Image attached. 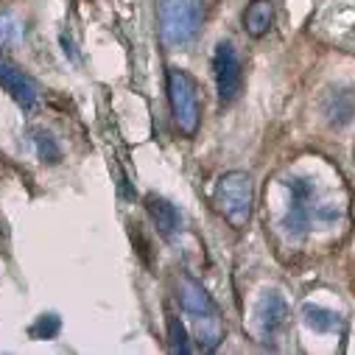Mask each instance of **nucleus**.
<instances>
[{"instance_id":"39448f33","label":"nucleus","mask_w":355,"mask_h":355,"mask_svg":"<svg viewBox=\"0 0 355 355\" xmlns=\"http://www.w3.org/2000/svg\"><path fill=\"white\" fill-rule=\"evenodd\" d=\"M288 322V302L277 291H266L254 305V333L269 341L275 338Z\"/></svg>"},{"instance_id":"7ed1b4c3","label":"nucleus","mask_w":355,"mask_h":355,"mask_svg":"<svg viewBox=\"0 0 355 355\" xmlns=\"http://www.w3.org/2000/svg\"><path fill=\"white\" fill-rule=\"evenodd\" d=\"M202 28V0H159V34L165 45L182 48Z\"/></svg>"},{"instance_id":"4468645a","label":"nucleus","mask_w":355,"mask_h":355,"mask_svg":"<svg viewBox=\"0 0 355 355\" xmlns=\"http://www.w3.org/2000/svg\"><path fill=\"white\" fill-rule=\"evenodd\" d=\"M34 143H37V154H40L42 162L56 165V162L62 159V148H59V143L53 140L51 132H37V135H34Z\"/></svg>"},{"instance_id":"1a4fd4ad","label":"nucleus","mask_w":355,"mask_h":355,"mask_svg":"<svg viewBox=\"0 0 355 355\" xmlns=\"http://www.w3.org/2000/svg\"><path fill=\"white\" fill-rule=\"evenodd\" d=\"M146 210H148V216H151V221H154V227L162 238H171L176 230H180V210H176L168 199H162L157 193H148L146 196Z\"/></svg>"},{"instance_id":"20e7f679","label":"nucleus","mask_w":355,"mask_h":355,"mask_svg":"<svg viewBox=\"0 0 355 355\" xmlns=\"http://www.w3.org/2000/svg\"><path fill=\"white\" fill-rule=\"evenodd\" d=\"M213 73H216V87L221 104H230L241 96L243 90V64L232 48V42H218L213 53Z\"/></svg>"},{"instance_id":"9b49d317","label":"nucleus","mask_w":355,"mask_h":355,"mask_svg":"<svg viewBox=\"0 0 355 355\" xmlns=\"http://www.w3.org/2000/svg\"><path fill=\"white\" fill-rule=\"evenodd\" d=\"M196 336H199V344H202V349H216V347H218V341L224 338V330H221L218 313L196 319Z\"/></svg>"},{"instance_id":"423d86ee","label":"nucleus","mask_w":355,"mask_h":355,"mask_svg":"<svg viewBox=\"0 0 355 355\" xmlns=\"http://www.w3.org/2000/svg\"><path fill=\"white\" fill-rule=\"evenodd\" d=\"M0 87L23 107V110H34L40 101V90L31 81V76H26L17 64H12L6 56H0Z\"/></svg>"},{"instance_id":"0eeeda50","label":"nucleus","mask_w":355,"mask_h":355,"mask_svg":"<svg viewBox=\"0 0 355 355\" xmlns=\"http://www.w3.org/2000/svg\"><path fill=\"white\" fill-rule=\"evenodd\" d=\"M180 305H182V311H185L188 316H193V319L218 313V311H216V302L210 300V294L205 291V286L196 283V280H191V277H182V283H180Z\"/></svg>"},{"instance_id":"9d476101","label":"nucleus","mask_w":355,"mask_h":355,"mask_svg":"<svg viewBox=\"0 0 355 355\" xmlns=\"http://www.w3.org/2000/svg\"><path fill=\"white\" fill-rule=\"evenodd\" d=\"M302 319L311 330L316 333H336L338 324H341V316L330 308H322V305H313V302H305L302 305Z\"/></svg>"},{"instance_id":"ddd939ff","label":"nucleus","mask_w":355,"mask_h":355,"mask_svg":"<svg viewBox=\"0 0 355 355\" xmlns=\"http://www.w3.org/2000/svg\"><path fill=\"white\" fill-rule=\"evenodd\" d=\"M168 341H171V349L173 352H191V341H188V330L182 324L180 316H168Z\"/></svg>"},{"instance_id":"f03ea898","label":"nucleus","mask_w":355,"mask_h":355,"mask_svg":"<svg viewBox=\"0 0 355 355\" xmlns=\"http://www.w3.org/2000/svg\"><path fill=\"white\" fill-rule=\"evenodd\" d=\"M168 101L173 123L185 137H193L202 126V98L196 78L182 67H168Z\"/></svg>"},{"instance_id":"2eb2a0df","label":"nucleus","mask_w":355,"mask_h":355,"mask_svg":"<svg viewBox=\"0 0 355 355\" xmlns=\"http://www.w3.org/2000/svg\"><path fill=\"white\" fill-rule=\"evenodd\" d=\"M59 327H62L59 316H56V313H45V316H40V319L31 324V336H34V338H56V336H59Z\"/></svg>"},{"instance_id":"6e6552de","label":"nucleus","mask_w":355,"mask_h":355,"mask_svg":"<svg viewBox=\"0 0 355 355\" xmlns=\"http://www.w3.org/2000/svg\"><path fill=\"white\" fill-rule=\"evenodd\" d=\"M275 23V3L272 0H252V3L243 9V31L252 40H260L269 34Z\"/></svg>"},{"instance_id":"f8f14e48","label":"nucleus","mask_w":355,"mask_h":355,"mask_svg":"<svg viewBox=\"0 0 355 355\" xmlns=\"http://www.w3.org/2000/svg\"><path fill=\"white\" fill-rule=\"evenodd\" d=\"M23 37V26L15 15L9 12H0V48H9V45H17Z\"/></svg>"},{"instance_id":"f257e3e1","label":"nucleus","mask_w":355,"mask_h":355,"mask_svg":"<svg viewBox=\"0 0 355 355\" xmlns=\"http://www.w3.org/2000/svg\"><path fill=\"white\" fill-rule=\"evenodd\" d=\"M216 210L232 230H246L254 207V182L246 171H230L216 185Z\"/></svg>"}]
</instances>
